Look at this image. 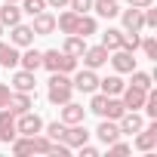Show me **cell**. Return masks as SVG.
I'll return each mask as SVG.
<instances>
[{
	"label": "cell",
	"instance_id": "obj_1",
	"mask_svg": "<svg viewBox=\"0 0 157 157\" xmlns=\"http://www.w3.org/2000/svg\"><path fill=\"white\" fill-rule=\"evenodd\" d=\"M40 68H46L49 74H71V71H77V59L62 49H46L40 59Z\"/></svg>",
	"mask_w": 157,
	"mask_h": 157
},
{
	"label": "cell",
	"instance_id": "obj_2",
	"mask_svg": "<svg viewBox=\"0 0 157 157\" xmlns=\"http://www.w3.org/2000/svg\"><path fill=\"white\" fill-rule=\"evenodd\" d=\"M71 96H74L71 77H68V74H52V77H49V90H46V99H49L52 105H65V102H71Z\"/></svg>",
	"mask_w": 157,
	"mask_h": 157
},
{
	"label": "cell",
	"instance_id": "obj_3",
	"mask_svg": "<svg viewBox=\"0 0 157 157\" xmlns=\"http://www.w3.org/2000/svg\"><path fill=\"white\" fill-rule=\"evenodd\" d=\"M71 86H74L77 93H96V90H99V74H96L93 68H80V71L74 74Z\"/></svg>",
	"mask_w": 157,
	"mask_h": 157
},
{
	"label": "cell",
	"instance_id": "obj_4",
	"mask_svg": "<svg viewBox=\"0 0 157 157\" xmlns=\"http://www.w3.org/2000/svg\"><path fill=\"white\" fill-rule=\"evenodd\" d=\"M16 129L19 136H34L43 129V117L34 114V111H25V114H16Z\"/></svg>",
	"mask_w": 157,
	"mask_h": 157
},
{
	"label": "cell",
	"instance_id": "obj_5",
	"mask_svg": "<svg viewBox=\"0 0 157 157\" xmlns=\"http://www.w3.org/2000/svg\"><path fill=\"white\" fill-rule=\"evenodd\" d=\"M108 62L114 65L117 74H129V71L136 68V56H132L129 49H111V52H108Z\"/></svg>",
	"mask_w": 157,
	"mask_h": 157
},
{
	"label": "cell",
	"instance_id": "obj_6",
	"mask_svg": "<svg viewBox=\"0 0 157 157\" xmlns=\"http://www.w3.org/2000/svg\"><path fill=\"white\" fill-rule=\"evenodd\" d=\"M145 96H148V90H139V86H123V93H120V102H123V108L126 111H139L142 105H145Z\"/></svg>",
	"mask_w": 157,
	"mask_h": 157
},
{
	"label": "cell",
	"instance_id": "obj_7",
	"mask_svg": "<svg viewBox=\"0 0 157 157\" xmlns=\"http://www.w3.org/2000/svg\"><path fill=\"white\" fill-rule=\"evenodd\" d=\"M34 37H37V34L31 31V25H22V22H19V25H13V28H10V43H13V46H19V49L31 46V43H34Z\"/></svg>",
	"mask_w": 157,
	"mask_h": 157
},
{
	"label": "cell",
	"instance_id": "obj_8",
	"mask_svg": "<svg viewBox=\"0 0 157 157\" xmlns=\"http://www.w3.org/2000/svg\"><path fill=\"white\" fill-rule=\"evenodd\" d=\"M117 126H120V136H132V132H139L145 126V120H142L139 111H123L117 117Z\"/></svg>",
	"mask_w": 157,
	"mask_h": 157
},
{
	"label": "cell",
	"instance_id": "obj_9",
	"mask_svg": "<svg viewBox=\"0 0 157 157\" xmlns=\"http://www.w3.org/2000/svg\"><path fill=\"white\" fill-rule=\"evenodd\" d=\"M62 142H65L68 148H80L83 142H90V132H86V126H83V123H71V126H65Z\"/></svg>",
	"mask_w": 157,
	"mask_h": 157
},
{
	"label": "cell",
	"instance_id": "obj_10",
	"mask_svg": "<svg viewBox=\"0 0 157 157\" xmlns=\"http://www.w3.org/2000/svg\"><path fill=\"white\" fill-rule=\"evenodd\" d=\"M19 136V129H16V114L13 111H6V108H0V142H13Z\"/></svg>",
	"mask_w": 157,
	"mask_h": 157
},
{
	"label": "cell",
	"instance_id": "obj_11",
	"mask_svg": "<svg viewBox=\"0 0 157 157\" xmlns=\"http://www.w3.org/2000/svg\"><path fill=\"white\" fill-rule=\"evenodd\" d=\"M31 19H34V22H31V31H34V34L49 37V34L56 31V16H52V13L43 10V13H37V16H31Z\"/></svg>",
	"mask_w": 157,
	"mask_h": 157
},
{
	"label": "cell",
	"instance_id": "obj_12",
	"mask_svg": "<svg viewBox=\"0 0 157 157\" xmlns=\"http://www.w3.org/2000/svg\"><path fill=\"white\" fill-rule=\"evenodd\" d=\"M80 59H83V68L99 71L102 65H108V49H105V46H86V52H83Z\"/></svg>",
	"mask_w": 157,
	"mask_h": 157
},
{
	"label": "cell",
	"instance_id": "obj_13",
	"mask_svg": "<svg viewBox=\"0 0 157 157\" xmlns=\"http://www.w3.org/2000/svg\"><path fill=\"white\" fill-rule=\"evenodd\" d=\"M154 145H157V120H151L148 126H142L139 136H136V148L139 151H154Z\"/></svg>",
	"mask_w": 157,
	"mask_h": 157
},
{
	"label": "cell",
	"instance_id": "obj_14",
	"mask_svg": "<svg viewBox=\"0 0 157 157\" xmlns=\"http://www.w3.org/2000/svg\"><path fill=\"white\" fill-rule=\"evenodd\" d=\"M59 108H62V123H65V126L83 123V120H86V108L77 105V102H65V105H59Z\"/></svg>",
	"mask_w": 157,
	"mask_h": 157
},
{
	"label": "cell",
	"instance_id": "obj_15",
	"mask_svg": "<svg viewBox=\"0 0 157 157\" xmlns=\"http://www.w3.org/2000/svg\"><path fill=\"white\" fill-rule=\"evenodd\" d=\"M6 108L13 111V114H25V111H31L34 108V99H31V93H10V102H6Z\"/></svg>",
	"mask_w": 157,
	"mask_h": 157
},
{
	"label": "cell",
	"instance_id": "obj_16",
	"mask_svg": "<svg viewBox=\"0 0 157 157\" xmlns=\"http://www.w3.org/2000/svg\"><path fill=\"white\" fill-rule=\"evenodd\" d=\"M142 28H145V19H142V10H136V6L123 10V31H126V34H139Z\"/></svg>",
	"mask_w": 157,
	"mask_h": 157
},
{
	"label": "cell",
	"instance_id": "obj_17",
	"mask_svg": "<svg viewBox=\"0 0 157 157\" xmlns=\"http://www.w3.org/2000/svg\"><path fill=\"white\" fill-rule=\"evenodd\" d=\"M96 136H99V142H105V145L117 142V139H120V126H117V120H105V117H102V123H99Z\"/></svg>",
	"mask_w": 157,
	"mask_h": 157
},
{
	"label": "cell",
	"instance_id": "obj_18",
	"mask_svg": "<svg viewBox=\"0 0 157 157\" xmlns=\"http://www.w3.org/2000/svg\"><path fill=\"white\" fill-rule=\"evenodd\" d=\"M34 86H37V80H34V71H16L13 74V90H19V93H34Z\"/></svg>",
	"mask_w": 157,
	"mask_h": 157
},
{
	"label": "cell",
	"instance_id": "obj_19",
	"mask_svg": "<svg viewBox=\"0 0 157 157\" xmlns=\"http://www.w3.org/2000/svg\"><path fill=\"white\" fill-rule=\"evenodd\" d=\"M19 22H22V6L19 3H3L0 6V25L3 28H13Z\"/></svg>",
	"mask_w": 157,
	"mask_h": 157
},
{
	"label": "cell",
	"instance_id": "obj_20",
	"mask_svg": "<svg viewBox=\"0 0 157 157\" xmlns=\"http://www.w3.org/2000/svg\"><path fill=\"white\" fill-rule=\"evenodd\" d=\"M77 22H80V13H74V10L65 6V13L56 19V28H59L62 34H74V31H77Z\"/></svg>",
	"mask_w": 157,
	"mask_h": 157
},
{
	"label": "cell",
	"instance_id": "obj_21",
	"mask_svg": "<svg viewBox=\"0 0 157 157\" xmlns=\"http://www.w3.org/2000/svg\"><path fill=\"white\" fill-rule=\"evenodd\" d=\"M123 40H126V31H120V28H108L105 34H102V46L111 52V49H123Z\"/></svg>",
	"mask_w": 157,
	"mask_h": 157
},
{
	"label": "cell",
	"instance_id": "obj_22",
	"mask_svg": "<svg viewBox=\"0 0 157 157\" xmlns=\"http://www.w3.org/2000/svg\"><path fill=\"white\" fill-rule=\"evenodd\" d=\"M62 52H68V56H74V59H80V56L86 52V37H80V34H68Z\"/></svg>",
	"mask_w": 157,
	"mask_h": 157
},
{
	"label": "cell",
	"instance_id": "obj_23",
	"mask_svg": "<svg viewBox=\"0 0 157 157\" xmlns=\"http://www.w3.org/2000/svg\"><path fill=\"white\" fill-rule=\"evenodd\" d=\"M93 10H96L99 19H114V16H120L117 0H93Z\"/></svg>",
	"mask_w": 157,
	"mask_h": 157
},
{
	"label": "cell",
	"instance_id": "obj_24",
	"mask_svg": "<svg viewBox=\"0 0 157 157\" xmlns=\"http://www.w3.org/2000/svg\"><path fill=\"white\" fill-rule=\"evenodd\" d=\"M19 56H22L19 46L0 40V65H3V68H16V65H19Z\"/></svg>",
	"mask_w": 157,
	"mask_h": 157
},
{
	"label": "cell",
	"instance_id": "obj_25",
	"mask_svg": "<svg viewBox=\"0 0 157 157\" xmlns=\"http://www.w3.org/2000/svg\"><path fill=\"white\" fill-rule=\"evenodd\" d=\"M123 86H126V83L120 80V74H108L105 80H99V90H102L105 96H120V93H123Z\"/></svg>",
	"mask_w": 157,
	"mask_h": 157
},
{
	"label": "cell",
	"instance_id": "obj_26",
	"mask_svg": "<svg viewBox=\"0 0 157 157\" xmlns=\"http://www.w3.org/2000/svg\"><path fill=\"white\" fill-rule=\"evenodd\" d=\"M40 59H43V52H40V49L25 46V52L19 56V65H22L25 71H37V68H40Z\"/></svg>",
	"mask_w": 157,
	"mask_h": 157
},
{
	"label": "cell",
	"instance_id": "obj_27",
	"mask_svg": "<svg viewBox=\"0 0 157 157\" xmlns=\"http://www.w3.org/2000/svg\"><path fill=\"white\" fill-rule=\"evenodd\" d=\"M96 31H99V22H96L90 13H83V16H80V22H77V31H74V34L90 37V34H96Z\"/></svg>",
	"mask_w": 157,
	"mask_h": 157
},
{
	"label": "cell",
	"instance_id": "obj_28",
	"mask_svg": "<svg viewBox=\"0 0 157 157\" xmlns=\"http://www.w3.org/2000/svg\"><path fill=\"white\" fill-rule=\"evenodd\" d=\"M13 154H16V157H25V154H34V145H31V136H16V139H13Z\"/></svg>",
	"mask_w": 157,
	"mask_h": 157
},
{
	"label": "cell",
	"instance_id": "obj_29",
	"mask_svg": "<svg viewBox=\"0 0 157 157\" xmlns=\"http://www.w3.org/2000/svg\"><path fill=\"white\" fill-rule=\"evenodd\" d=\"M105 108H108V96H105V93H93V99H90V111L99 114V117H105Z\"/></svg>",
	"mask_w": 157,
	"mask_h": 157
},
{
	"label": "cell",
	"instance_id": "obj_30",
	"mask_svg": "<svg viewBox=\"0 0 157 157\" xmlns=\"http://www.w3.org/2000/svg\"><path fill=\"white\" fill-rule=\"evenodd\" d=\"M31 145H34V154H49L52 151V139L49 136H31Z\"/></svg>",
	"mask_w": 157,
	"mask_h": 157
},
{
	"label": "cell",
	"instance_id": "obj_31",
	"mask_svg": "<svg viewBox=\"0 0 157 157\" xmlns=\"http://www.w3.org/2000/svg\"><path fill=\"white\" fill-rule=\"evenodd\" d=\"M22 13H28V16H37V13H43L46 10V0H22Z\"/></svg>",
	"mask_w": 157,
	"mask_h": 157
},
{
	"label": "cell",
	"instance_id": "obj_32",
	"mask_svg": "<svg viewBox=\"0 0 157 157\" xmlns=\"http://www.w3.org/2000/svg\"><path fill=\"white\" fill-rule=\"evenodd\" d=\"M129 74H132V80H129L132 86H139V90H151V74H145V71H136V68H132Z\"/></svg>",
	"mask_w": 157,
	"mask_h": 157
},
{
	"label": "cell",
	"instance_id": "obj_33",
	"mask_svg": "<svg viewBox=\"0 0 157 157\" xmlns=\"http://www.w3.org/2000/svg\"><path fill=\"white\" fill-rule=\"evenodd\" d=\"M142 108H145V114H148L151 120H157V93H154V90H148V96H145V105H142Z\"/></svg>",
	"mask_w": 157,
	"mask_h": 157
},
{
	"label": "cell",
	"instance_id": "obj_34",
	"mask_svg": "<svg viewBox=\"0 0 157 157\" xmlns=\"http://www.w3.org/2000/svg\"><path fill=\"white\" fill-rule=\"evenodd\" d=\"M46 136H49L52 142H62V136H65V123H62V120H52V123L46 126Z\"/></svg>",
	"mask_w": 157,
	"mask_h": 157
},
{
	"label": "cell",
	"instance_id": "obj_35",
	"mask_svg": "<svg viewBox=\"0 0 157 157\" xmlns=\"http://www.w3.org/2000/svg\"><path fill=\"white\" fill-rule=\"evenodd\" d=\"M139 46H142V52H145L148 59H157V40H154V37H145Z\"/></svg>",
	"mask_w": 157,
	"mask_h": 157
},
{
	"label": "cell",
	"instance_id": "obj_36",
	"mask_svg": "<svg viewBox=\"0 0 157 157\" xmlns=\"http://www.w3.org/2000/svg\"><path fill=\"white\" fill-rule=\"evenodd\" d=\"M68 6H71L74 13H80V16H83V13L93 10V0H68Z\"/></svg>",
	"mask_w": 157,
	"mask_h": 157
},
{
	"label": "cell",
	"instance_id": "obj_37",
	"mask_svg": "<svg viewBox=\"0 0 157 157\" xmlns=\"http://www.w3.org/2000/svg\"><path fill=\"white\" fill-rule=\"evenodd\" d=\"M129 151H132V145H126V142H120V139L108 145V154H129Z\"/></svg>",
	"mask_w": 157,
	"mask_h": 157
},
{
	"label": "cell",
	"instance_id": "obj_38",
	"mask_svg": "<svg viewBox=\"0 0 157 157\" xmlns=\"http://www.w3.org/2000/svg\"><path fill=\"white\" fill-rule=\"evenodd\" d=\"M10 86H3V83H0V108H6V102H10Z\"/></svg>",
	"mask_w": 157,
	"mask_h": 157
},
{
	"label": "cell",
	"instance_id": "obj_39",
	"mask_svg": "<svg viewBox=\"0 0 157 157\" xmlns=\"http://www.w3.org/2000/svg\"><path fill=\"white\" fill-rule=\"evenodd\" d=\"M80 154H83V157H99V151H96L93 145H86V142L80 145Z\"/></svg>",
	"mask_w": 157,
	"mask_h": 157
},
{
	"label": "cell",
	"instance_id": "obj_40",
	"mask_svg": "<svg viewBox=\"0 0 157 157\" xmlns=\"http://www.w3.org/2000/svg\"><path fill=\"white\" fill-rule=\"evenodd\" d=\"M129 6H136V10H145V6H154V0H126Z\"/></svg>",
	"mask_w": 157,
	"mask_h": 157
},
{
	"label": "cell",
	"instance_id": "obj_41",
	"mask_svg": "<svg viewBox=\"0 0 157 157\" xmlns=\"http://www.w3.org/2000/svg\"><path fill=\"white\" fill-rule=\"evenodd\" d=\"M46 6H52V10H65L68 0H46Z\"/></svg>",
	"mask_w": 157,
	"mask_h": 157
},
{
	"label": "cell",
	"instance_id": "obj_42",
	"mask_svg": "<svg viewBox=\"0 0 157 157\" xmlns=\"http://www.w3.org/2000/svg\"><path fill=\"white\" fill-rule=\"evenodd\" d=\"M3 3H22V0H3Z\"/></svg>",
	"mask_w": 157,
	"mask_h": 157
},
{
	"label": "cell",
	"instance_id": "obj_43",
	"mask_svg": "<svg viewBox=\"0 0 157 157\" xmlns=\"http://www.w3.org/2000/svg\"><path fill=\"white\" fill-rule=\"evenodd\" d=\"M0 34H3V25H0Z\"/></svg>",
	"mask_w": 157,
	"mask_h": 157
}]
</instances>
